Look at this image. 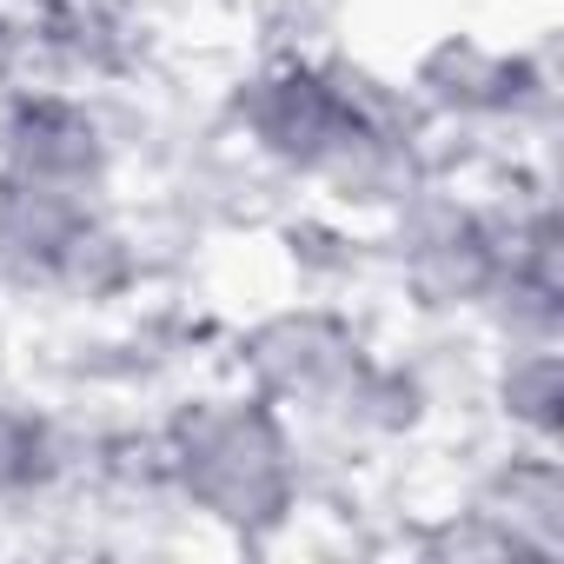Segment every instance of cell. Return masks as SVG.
<instances>
[{
	"mask_svg": "<svg viewBox=\"0 0 564 564\" xmlns=\"http://www.w3.org/2000/svg\"><path fill=\"white\" fill-rule=\"evenodd\" d=\"M153 438L173 511L239 551L286 544L293 524L319 511V465L306 432L219 366L153 405Z\"/></svg>",
	"mask_w": 564,
	"mask_h": 564,
	"instance_id": "obj_1",
	"label": "cell"
},
{
	"mask_svg": "<svg viewBox=\"0 0 564 564\" xmlns=\"http://www.w3.org/2000/svg\"><path fill=\"white\" fill-rule=\"evenodd\" d=\"M405 100L438 140L452 173H485L491 160L557 133V61L551 41H491L485 28H438L399 67Z\"/></svg>",
	"mask_w": 564,
	"mask_h": 564,
	"instance_id": "obj_2",
	"label": "cell"
},
{
	"mask_svg": "<svg viewBox=\"0 0 564 564\" xmlns=\"http://www.w3.org/2000/svg\"><path fill=\"white\" fill-rule=\"evenodd\" d=\"M372 232H379V293H392V306L412 326H471L505 259L498 213L478 173L438 166Z\"/></svg>",
	"mask_w": 564,
	"mask_h": 564,
	"instance_id": "obj_3",
	"label": "cell"
},
{
	"mask_svg": "<svg viewBox=\"0 0 564 564\" xmlns=\"http://www.w3.org/2000/svg\"><path fill=\"white\" fill-rule=\"evenodd\" d=\"M206 113L286 193H313L339 160V147L352 140V127L366 120L346 100L326 54H259V47L213 87ZM399 120H419V113H399Z\"/></svg>",
	"mask_w": 564,
	"mask_h": 564,
	"instance_id": "obj_4",
	"label": "cell"
},
{
	"mask_svg": "<svg viewBox=\"0 0 564 564\" xmlns=\"http://www.w3.org/2000/svg\"><path fill=\"white\" fill-rule=\"evenodd\" d=\"M372 352H379V333L352 300L286 293V300H272V306L226 326L219 372L252 386L300 432H326L339 419V405L352 399L359 372L372 366Z\"/></svg>",
	"mask_w": 564,
	"mask_h": 564,
	"instance_id": "obj_5",
	"label": "cell"
},
{
	"mask_svg": "<svg viewBox=\"0 0 564 564\" xmlns=\"http://www.w3.org/2000/svg\"><path fill=\"white\" fill-rule=\"evenodd\" d=\"M0 180L80 199V206H113L127 199V153L113 127V100L61 80H28L0 100Z\"/></svg>",
	"mask_w": 564,
	"mask_h": 564,
	"instance_id": "obj_6",
	"label": "cell"
},
{
	"mask_svg": "<svg viewBox=\"0 0 564 564\" xmlns=\"http://www.w3.org/2000/svg\"><path fill=\"white\" fill-rule=\"evenodd\" d=\"M166 67L160 0H47L34 14V74L87 94H127Z\"/></svg>",
	"mask_w": 564,
	"mask_h": 564,
	"instance_id": "obj_7",
	"label": "cell"
},
{
	"mask_svg": "<svg viewBox=\"0 0 564 564\" xmlns=\"http://www.w3.org/2000/svg\"><path fill=\"white\" fill-rule=\"evenodd\" d=\"M94 399H54L0 379V518L74 511L87 491Z\"/></svg>",
	"mask_w": 564,
	"mask_h": 564,
	"instance_id": "obj_8",
	"label": "cell"
},
{
	"mask_svg": "<svg viewBox=\"0 0 564 564\" xmlns=\"http://www.w3.org/2000/svg\"><path fill=\"white\" fill-rule=\"evenodd\" d=\"M452 505L485 518L498 544L524 564L564 557V458L551 445H518V438L478 445L452 485Z\"/></svg>",
	"mask_w": 564,
	"mask_h": 564,
	"instance_id": "obj_9",
	"label": "cell"
},
{
	"mask_svg": "<svg viewBox=\"0 0 564 564\" xmlns=\"http://www.w3.org/2000/svg\"><path fill=\"white\" fill-rule=\"evenodd\" d=\"M265 239H272V259L286 272L293 293H313V300H366L379 293V232L326 199H306L293 193L265 219Z\"/></svg>",
	"mask_w": 564,
	"mask_h": 564,
	"instance_id": "obj_10",
	"label": "cell"
},
{
	"mask_svg": "<svg viewBox=\"0 0 564 564\" xmlns=\"http://www.w3.org/2000/svg\"><path fill=\"white\" fill-rule=\"evenodd\" d=\"M478 419L491 438L518 445H564V339L531 346H485L478 366Z\"/></svg>",
	"mask_w": 564,
	"mask_h": 564,
	"instance_id": "obj_11",
	"label": "cell"
},
{
	"mask_svg": "<svg viewBox=\"0 0 564 564\" xmlns=\"http://www.w3.org/2000/svg\"><path fill=\"white\" fill-rule=\"evenodd\" d=\"M352 0H239L259 54H326L346 41Z\"/></svg>",
	"mask_w": 564,
	"mask_h": 564,
	"instance_id": "obj_12",
	"label": "cell"
},
{
	"mask_svg": "<svg viewBox=\"0 0 564 564\" xmlns=\"http://www.w3.org/2000/svg\"><path fill=\"white\" fill-rule=\"evenodd\" d=\"M34 80V21H21L14 8H0V100Z\"/></svg>",
	"mask_w": 564,
	"mask_h": 564,
	"instance_id": "obj_13",
	"label": "cell"
},
{
	"mask_svg": "<svg viewBox=\"0 0 564 564\" xmlns=\"http://www.w3.org/2000/svg\"><path fill=\"white\" fill-rule=\"evenodd\" d=\"M0 8H14V14H21V21H34V14H41V8H47V0H0Z\"/></svg>",
	"mask_w": 564,
	"mask_h": 564,
	"instance_id": "obj_14",
	"label": "cell"
}]
</instances>
